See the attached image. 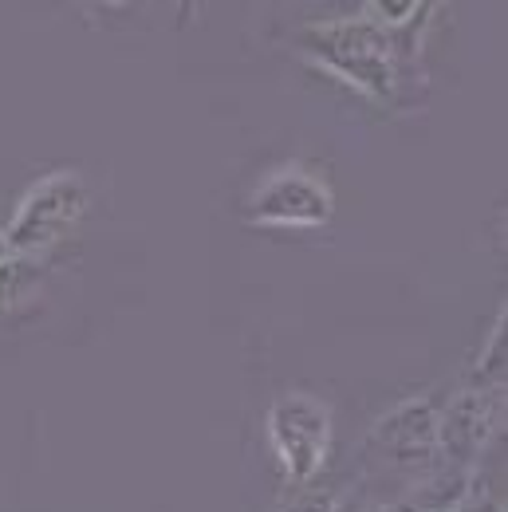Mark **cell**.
<instances>
[{
  "mask_svg": "<svg viewBox=\"0 0 508 512\" xmlns=\"http://www.w3.org/2000/svg\"><path fill=\"white\" fill-rule=\"evenodd\" d=\"M300 44L316 56L327 71L359 87L379 103H398L406 83V48L398 32H386L371 16H339L319 20L300 32Z\"/></svg>",
  "mask_w": 508,
  "mask_h": 512,
  "instance_id": "obj_1",
  "label": "cell"
},
{
  "mask_svg": "<svg viewBox=\"0 0 508 512\" xmlns=\"http://www.w3.org/2000/svg\"><path fill=\"white\" fill-rule=\"evenodd\" d=\"M335 217V190L312 162L288 158L245 193V221L256 229H319Z\"/></svg>",
  "mask_w": 508,
  "mask_h": 512,
  "instance_id": "obj_4",
  "label": "cell"
},
{
  "mask_svg": "<svg viewBox=\"0 0 508 512\" xmlns=\"http://www.w3.org/2000/svg\"><path fill=\"white\" fill-rule=\"evenodd\" d=\"M339 497H343L339 485H316V481H312V485L296 489V497H292L280 512H335Z\"/></svg>",
  "mask_w": 508,
  "mask_h": 512,
  "instance_id": "obj_9",
  "label": "cell"
},
{
  "mask_svg": "<svg viewBox=\"0 0 508 512\" xmlns=\"http://www.w3.org/2000/svg\"><path fill=\"white\" fill-rule=\"evenodd\" d=\"M264 434H268L280 477L292 489H304L323 473L331 442H335L331 406L308 390H288L268 406Z\"/></svg>",
  "mask_w": 508,
  "mask_h": 512,
  "instance_id": "obj_3",
  "label": "cell"
},
{
  "mask_svg": "<svg viewBox=\"0 0 508 512\" xmlns=\"http://www.w3.org/2000/svg\"><path fill=\"white\" fill-rule=\"evenodd\" d=\"M371 449L394 469H434L438 465V402L410 398L382 414L371 430Z\"/></svg>",
  "mask_w": 508,
  "mask_h": 512,
  "instance_id": "obj_6",
  "label": "cell"
},
{
  "mask_svg": "<svg viewBox=\"0 0 508 512\" xmlns=\"http://www.w3.org/2000/svg\"><path fill=\"white\" fill-rule=\"evenodd\" d=\"M505 308L501 316L493 320L481 351L473 355V367H469V390H505Z\"/></svg>",
  "mask_w": 508,
  "mask_h": 512,
  "instance_id": "obj_8",
  "label": "cell"
},
{
  "mask_svg": "<svg viewBox=\"0 0 508 512\" xmlns=\"http://www.w3.org/2000/svg\"><path fill=\"white\" fill-rule=\"evenodd\" d=\"M48 288V256L12 253L0 264V320L32 308Z\"/></svg>",
  "mask_w": 508,
  "mask_h": 512,
  "instance_id": "obj_7",
  "label": "cell"
},
{
  "mask_svg": "<svg viewBox=\"0 0 508 512\" xmlns=\"http://www.w3.org/2000/svg\"><path fill=\"white\" fill-rule=\"evenodd\" d=\"M12 256V245H8V237H4V229H0V264Z\"/></svg>",
  "mask_w": 508,
  "mask_h": 512,
  "instance_id": "obj_10",
  "label": "cell"
},
{
  "mask_svg": "<svg viewBox=\"0 0 508 512\" xmlns=\"http://www.w3.org/2000/svg\"><path fill=\"white\" fill-rule=\"evenodd\" d=\"M87 209H91L87 178L79 170H52L16 197V209L4 225V237H8L12 253L48 256L83 225Z\"/></svg>",
  "mask_w": 508,
  "mask_h": 512,
  "instance_id": "obj_2",
  "label": "cell"
},
{
  "mask_svg": "<svg viewBox=\"0 0 508 512\" xmlns=\"http://www.w3.org/2000/svg\"><path fill=\"white\" fill-rule=\"evenodd\" d=\"M505 422V390H461L453 402L438 410V457L445 469L469 473L489 442L497 438V426Z\"/></svg>",
  "mask_w": 508,
  "mask_h": 512,
  "instance_id": "obj_5",
  "label": "cell"
}]
</instances>
